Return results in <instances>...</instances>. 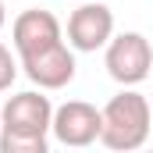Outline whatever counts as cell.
I'll return each instance as SVG.
<instances>
[{"mask_svg": "<svg viewBox=\"0 0 153 153\" xmlns=\"http://www.w3.org/2000/svg\"><path fill=\"white\" fill-rule=\"evenodd\" d=\"M103 125H100V143L114 153H132L139 146H146L153 125V103L135 93L132 85L121 89L117 96H111L103 103Z\"/></svg>", "mask_w": 153, "mask_h": 153, "instance_id": "obj_2", "label": "cell"}, {"mask_svg": "<svg viewBox=\"0 0 153 153\" xmlns=\"http://www.w3.org/2000/svg\"><path fill=\"white\" fill-rule=\"evenodd\" d=\"M18 61H22V71L39 89H64L75 78V53H71V46H64V39L46 50L29 53V57H18Z\"/></svg>", "mask_w": 153, "mask_h": 153, "instance_id": "obj_6", "label": "cell"}, {"mask_svg": "<svg viewBox=\"0 0 153 153\" xmlns=\"http://www.w3.org/2000/svg\"><path fill=\"white\" fill-rule=\"evenodd\" d=\"M11 39H14L18 57H29V53H36V50H46V46L61 43L64 32H61V22H57L50 11H43V7H29V11H22V14L14 18V25H11Z\"/></svg>", "mask_w": 153, "mask_h": 153, "instance_id": "obj_7", "label": "cell"}, {"mask_svg": "<svg viewBox=\"0 0 153 153\" xmlns=\"http://www.w3.org/2000/svg\"><path fill=\"white\" fill-rule=\"evenodd\" d=\"M100 125H103V114L85 103V100H68L53 111V125H50V135L61 143V146H71V150H82V146H93L100 143Z\"/></svg>", "mask_w": 153, "mask_h": 153, "instance_id": "obj_5", "label": "cell"}, {"mask_svg": "<svg viewBox=\"0 0 153 153\" xmlns=\"http://www.w3.org/2000/svg\"><path fill=\"white\" fill-rule=\"evenodd\" d=\"M18 68H22V64H18V61L11 57V50L0 43V93H7V89L14 85V78H18Z\"/></svg>", "mask_w": 153, "mask_h": 153, "instance_id": "obj_8", "label": "cell"}, {"mask_svg": "<svg viewBox=\"0 0 153 153\" xmlns=\"http://www.w3.org/2000/svg\"><path fill=\"white\" fill-rule=\"evenodd\" d=\"M7 25V7H4V0H0V29Z\"/></svg>", "mask_w": 153, "mask_h": 153, "instance_id": "obj_9", "label": "cell"}, {"mask_svg": "<svg viewBox=\"0 0 153 153\" xmlns=\"http://www.w3.org/2000/svg\"><path fill=\"white\" fill-rule=\"evenodd\" d=\"M114 36V11L100 0H82L68 18V46L78 53H96Z\"/></svg>", "mask_w": 153, "mask_h": 153, "instance_id": "obj_4", "label": "cell"}, {"mask_svg": "<svg viewBox=\"0 0 153 153\" xmlns=\"http://www.w3.org/2000/svg\"><path fill=\"white\" fill-rule=\"evenodd\" d=\"M53 103L43 93H14L0 111V153H46Z\"/></svg>", "mask_w": 153, "mask_h": 153, "instance_id": "obj_1", "label": "cell"}, {"mask_svg": "<svg viewBox=\"0 0 153 153\" xmlns=\"http://www.w3.org/2000/svg\"><path fill=\"white\" fill-rule=\"evenodd\" d=\"M103 64H107V75L114 78L117 85H139V82H146L153 75L150 39L143 32H117V36H111Z\"/></svg>", "mask_w": 153, "mask_h": 153, "instance_id": "obj_3", "label": "cell"}]
</instances>
